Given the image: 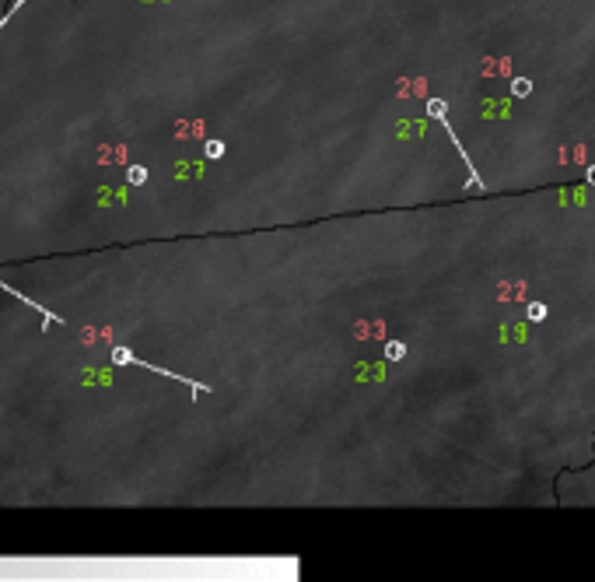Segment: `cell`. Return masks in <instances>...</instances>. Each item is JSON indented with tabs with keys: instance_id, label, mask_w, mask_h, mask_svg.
Masks as SVG:
<instances>
[{
	"instance_id": "5b68a950",
	"label": "cell",
	"mask_w": 595,
	"mask_h": 582,
	"mask_svg": "<svg viewBox=\"0 0 595 582\" xmlns=\"http://www.w3.org/2000/svg\"><path fill=\"white\" fill-rule=\"evenodd\" d=\"M203 155H207L211 162H218V159H224V141H218V137H211V141L203 144Z\"/></svg>"
},
{
	"instance_id": "3957f363",
	"label": "cell",
	"mask_w": 595,
	"mask_h": 582,
	"mask_svg": "<svg viewBox=\"0 0 595 582\" xmlns=\"http://www.w3.org/2000/svg\"><path fill=\"white\" fill-rule=\"evenodd\" d=\"M123 176H126V183H130V186H144V183L151 179V172H148L144 165H126Z\"/></svg>"
},
{
	"instance_id": "8992f818",
	"label": "cell",
	"mask_w": 595,
	"mask_h": 582,
	"mask_svg": "<svg viewBox=\"0 0 595 582\" xmlns=\"http://www.w3.org/2000/svg\"><path fill=\"white\" fill-rule=\"evenodd\" d=\"M22 7H25V0H14V4H11V11H4V14H0V35H4V29L11 25V18H14Z\"/></svg>"
},
{
	"instance_id": "277c9868",
	"label": "cell",
	"mask_w": 595,
	"mask_h": 582,
	"mask_svg": "<svg viewBox=\"0 0 595 582\" xmlns=\"http://www.w3.org/2000/svg\"><path fill=\"white\" fill-rule=\"evenodd\" d=\"M424 109H428V116H435V120H445V116H448V102H445V98H428Z\"/></svg>"
},
{
	"instance_id": "ba28073f",
	"label": "cell",
	"mask_w": 595,
	"mask_h": 582,
	"mask_svg": "<svg viewBox=\"0 0 595 582\" xmlns=\"http://www.w3.org/2000/svg\"><path fill=\"white\" fill-rule=\"evenodd\" d=\"M511 92H515V95H529V92H533V81H529V77H515V81H511Z\"/></svg>"
},
{
	"instance_id": "52a82bcc",
	"label": "cell",
	"mask_w": 595,
	"mask_h": 582,
	"mask_svg": "<svg viewBox=\"0 0 595 582\" xmlns=\"http://www.w3.org/2000/svg\"><path fill=\"white\" fill-rule=\"evenodd\" d=\"M385 358H389V361H403V358H407V348H403L400 341H392V344H385Z\"/></svg>"
},
{
	"instance_id": "6da1fadb",
	"label": "cell",
	"mask_w": 595,
	"mask_h": 582,
	"mask_svg": "<svg viewBox=\"0 0 595 582\" xmlns=\"http://www.w3.org/2000/svg\"><path fill=\"white\" fill-rule=\"evenodd\" d=\"M113 365H137V368H144V372H155V376H165V379H176V383L189 386V393H193V396H203V393H211V386H203L200 379L176 376V372H168V368H161V365H151V361H144V358L133 355L130 348H113Z\"/></svg>"
},
{
	"instance_id": "7a4b0ae2",
	"label": "cell",
	"mask_w": 595,
	"mask_h": 582,
	"mask_svg": "<svg viewBox=\"0 0 595 582\" xmlns=\"http://www.w3.org/2000/svg\"><path fill=\"white\" fill-rule=\"evenodd\" d=\"M0 291H7L11 298H18L22 305H29L32 313H39V316H42V330H50V326H53V323H60V316H57V313H50V309H42L39 302H32V298H29V295H25V291H14V288H11V285H4V281H0Z\"/></svg>"
}]
</instances>
